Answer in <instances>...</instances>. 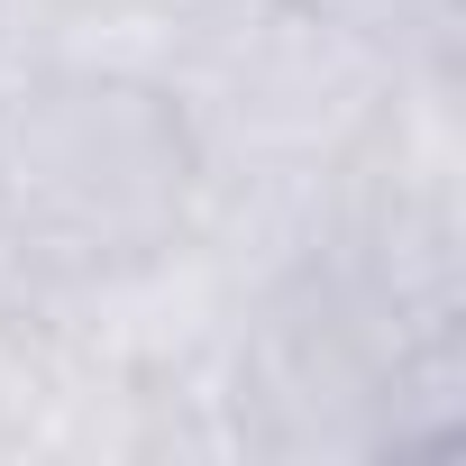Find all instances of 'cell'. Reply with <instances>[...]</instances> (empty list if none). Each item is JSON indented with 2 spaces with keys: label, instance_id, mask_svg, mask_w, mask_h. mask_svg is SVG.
Wrapping results in <instances>:
<instances>
[{
  "label": "cell",
  "instance_id": "6da1fadb",
  "mask_svg": "<svg viewBox=\"0 0 466 466\" xmlns=\"http://www.w3.org/2000/svg\"><path fill=\"white\" fill-rule=\"evenodd\" d=\"M192 192V137L165 92L46 74L0 110V219L37 266L110 275L165 248Z\"/></svg>",
  "mask_w": 466,
  "mask_h": 466
}]
</instances>
